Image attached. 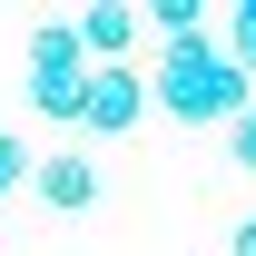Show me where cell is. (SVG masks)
<instances>
[{"instance_id":"obj_7","label":"cell","mask_w":256,"mask_h":256,"mask_svg":"<svg viewBox=\"0 0 256 256\" xmlns=\"http://www.w3.org/2000/svg\"><path fill=\"white\" fill-rule=\"evenodd\" d=\"M226 148H236V168H256V98L236 108V118H226Z\"/></svg>"},{"instance_id":"obj_3","label":"cell","mask_w":256,"mask_h":256,"mask_svg":"<svg viewBox=\"0 0 256 256\" xmlns=\"http://www.w3.org/2000/svg\"><path fill=\"white\" fill-rule=\"evenodd\" d=\"M138 118H148V79H138V69H89L79 128H89V138H128Z\"/></svg>"},{"instance_id":"obj_5","label":"cell","mask_w":256,"mask_h":256,"mask_svg":"<svg viewBox=\"0 0 256 256\" xmlns=\"http://www.w3.org/2000/svg\"><path fill=\"white\" fill-rule=\"evenodd\" d=\"M69 30H79L89 69H128V50H138V10H118V0H98V10H79V20H69Z\"/></svg>"},{"instance_id":"obj_1","label":"cell","mask_w":256,"mask_h":256,"mask_svg":"<svg viewBox=\"0 0 256 256\" xmlns=\"http://www.w3.org/2000/svg\"><path fill=\"white\" fill-rule=\"evenodd\" d=\"M148 108H168V118H188V128H226L236 108H246V69L226 60L207 30H197V40H168V50H158V79H148Z\"/></svg>"},{"instance_id":"obj_6","label":"cell","mask_w":256,"mask_h":256,"mask_svg":"<svg viewBox=\"0 0 256 256\" xmlns=\"http://www.w3.org/2000/svg\"><path fill=\"white\" fill-rule=\"evenodd\" d=\"M217 50H226V60L256 79V0H236V10H226V40H217Z\"/></svg>"},{"instance_id":"obj_2","label":"cell","mask_w":256,"mask_h":256,"mask_svg":"<svg viewBox=\"0 0 256 256\" xmlns=\"http://www.w3.org/2000/svg\"><path fill=\"white\" fill-rule=\"evenodd\" d=\"M30 98L50 118H79V98H89V50H79L69 20H40L30 30Z\"/></svg>"},{"instance_id":"obj_9","label":"cell","mask_w":256,"mask_h":256,"mask_svg":"<svg viewBox=\"0 0 256 256\" xmlns=\"http://www.w3.org/2000/svg\"><path fill=\"white\" fill-rule=\"evenodd\" d=\"M226 256H256V217H236V236H226Z\"/></svg>"},{"instance_id":"obj_8","label":"cell","mask_w":256,"mask_h":256,"mask_svg":"<svg viewBox=\"0 0 256 256\" xmlns=\"http://www.w3.org/2000/svg\"><path fill=\"white\" fill-rule=\"evenodd\" d=\"M20 178H30V148H20V138H10V128H0V197L20 188Z\"/></svg>"},{"instance_id":"obj_4","label":"cell","mask_w":256,"mask_h":256,"mask_svg":"<svg viewBox=\"0 0 256 256\" xmlns=\"http://www.w3.org/2000/svg\"><path fill=\"white\" fill-rule=\"evenodd\" d=\"M30 188L60 217H79V207H98V168H89V148H50V158H30Z\"/></svg>"}]
</instances>
